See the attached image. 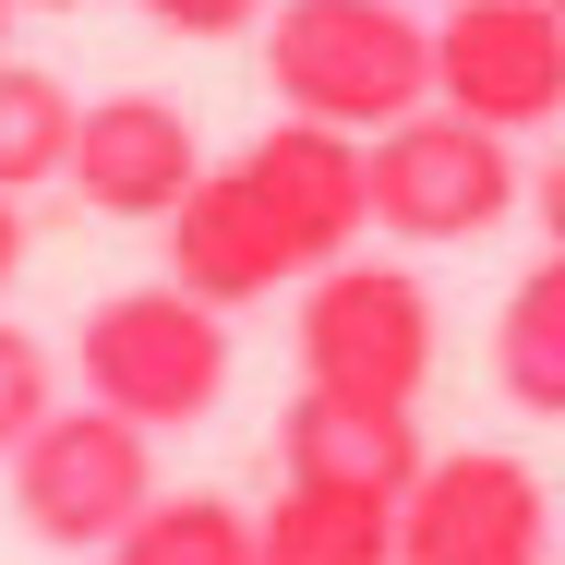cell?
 I'll return each instance as SVG.
<instances>
[{"label":"cell","mask_w":565,"mask_h":565,"mask_svg":"<svg viewBox=\"0 0 565 565\" xmlns=\"http://www.w3.org/2000/svg\"><path fill=\"white\" fill-rule=\"evenodd\" d=\"M361 181H373V228H385V241H409V253L481 241L505 205H530L518 145H505V132H481V120H457L446 97H434V109H409V120H385V132L361 145Z\"/></svg>","instance_id":"6"},{"label":"cell","mask_w":565,"mask_h":565,"mask_svg":"<svg viewBox=\"0 0 565 565\" xmlns=\"http://www.w3.org/2000/svg\"><path fill=\"white\" fill-rule=\"evenodd\" d=\"M554 518H565V505H554Z\"/></svg>","instance_id":"21"},{"label":"cell","mask_w":565,"mask_h":565,"mask_svg":"<svg viewBox=\"0 0 565 565\" xmlns=\"http://www.w3.org/2000/svg\"><path fill=\"white\" fill-rule=\"evenodd\" d=\"M253 565H397V493L277 481V505H253Z\"/></svg>","instance_id":"11"},{"label":"cell","mask_w":565,"mask_h":565,"mask_svg":"<svg viewBox=\"0 0 565 565\" xmlns=\"http://www.w3.org/2000/svg\"><path fill=\"white\" fill-rule=\"evenodd\" d=\"M422 409L385 397H338V385H289L277 409V469L289 481H349V493H409L422 481Z\"/></svg>","instance_id":"10"},{"label":"cell","mask_w":565,"mask_h":565,"mask_svg":"<svg viewBox=\"0 0 565 565\" xmlns=\"http://www.w3.org/2000/svg\"><path fill=\"white\" fill-rule=\"evenodd\" d=\"M12 12H24V0H0V49H12Z\"/></svg>","instance_id":"20"},{"label":"cell","mask_w":565,"mask_h":565,"mask_svg":"<svg viewBox=\"0 0 565 565\" xmlns=\"http://www.w3.org/2000/svg\"><path fill=\"white\" fill-rule=\"evenodd\" d=\"M24 12H85V0H24Z\"/></svg>","instance_id":"19"},{"label":"cell","mask_w":565,"mask_h":565,"mask_svg":"<svg viewBox=\"0 0 565 565\" xmlns=\"http://www.w3.org/2000/svg\"><path fill=\"white\" fill-rule=\"evenodd\" d=\"M434 289L397 265V253H338L326 277H301V385H338V397H385V409H422L434 385Z\"/></svg>","instance_id":"4"},{"label":"cell","mask_w":565,"mask_h":565,"mask_svg":"<svg viewBox=\"0 0 565 565\" xmlns=\"http://www.w3.org/2000/svg\"><path fill=\"white\" fill-rule=\"evenodd\" d=\"M132 12H145L157 36H193V49H217V36H253L277 0H132Z\"/></svg>","instance_id":"16"},{"label":"cell","mask_w":565,"mask_h":565,"mask_svg":"<svg viewBox=\"0 0 565 565\" xmlns=\"http://www.w3.org/2000/svg\"><path fill=\"white\" fill-rule=\"evenodd\" d=\"M434 97L481 132H554L565 120V12L554 0H446L434 12Z\"/></svg>","instance_id":"8"},{"label":"cell","mask_w":565,"mask_h":565,"mask_svg":"<svg viewBox=\"0 0 565 565\" xmlns=\"http://www.w3.org/2000/svg\"><path fill=\"white\" fill-rule=\"evenodd\" d=\"M361 228H373L361 132L277 109V132H253L241 157H217V169L169 205V277H181L193 301L241 313V301H277V289L326 277L338 253H361Z\"/></svg>","instance_id":"1"},{"label":"cell","mask_w":565,"mask_h":565,"mask_svg":"<svg viewBox=\"0 0 565 565\" xmlns=\"http://www.w3.org/2000/svg\"><path fill=\"white\" fill-rule=\"evenodd\" d=\"M97 217H145L169 228V205L205 181V132L181 97H157V85H120V97H85L73 120V169H61Z\"/></svg>","instance_id":"9"},{"label":"cell","mask_w":565,"mask_h":565,"mask_svg":"<svg viewBox=\"0 0 565 565\" xmlns=\"http://www.w3.org/2000/svg\"><path fill=\"white\" fill-rule=\"evenodd\" d=\"M109 565H253V505H228V493H157L109 542Z\"/></svg>","instance_id":"14"},{"label":"cell","mask_w":565,"mask_h":565,"mask_svg":"<svg viewBox=\"0 0 565 565\" xmlns=\"http://www.w3.org/2000/svg\"><path fill=\"white\" fill-rule=\"evenodd\" d=\"M530 217H542V241L565 253V145L542 157V169H530Z\"/></svg>","instance_id":"17"},{"label":"cell","mask_w":565,"mask_h":565,"mask_svg":"<svg viewBox=\"0 0 565 565\" xmlns=\"http://www.w3.org/2000/svg\"><path fill=\"white\" fill-rule=\"evenodd\" d=\"M12 265H24V193H0V289H12Z\"/></svg>","instance_id":"18"},{"label":"cell","mask_w":565,"mask_h":565,"mask_svg":"<svg viewBox=\"0 0 565 565\" xmlns=\"http://www.w3.org/2000/svg\"><path fill=\"white\" fill-rule=\"evenodd\" d=\"M0 469H12V518H24L49 554H109L120 530L157 505V434L120 422V409H97V397L49 409Z\"/></svg>","instance_id":"5"},{"label":"cell","mask_w":565,"mask_h":565,"mask_svg":"<svg viewBox=\"0 0 565 565\" xmlns=\"http://www.w3.org/2000/svg\"><path fill=\"white\" fill-rule=\"evenodd\" d=\"M493 385L530 409V422H565V253L542 241V265L505 289L493 313Z\"/></svg>","instance_id":"12"},{"label":"cell","mask_w":565,"mask_h":565,"mask_svg":"<svg viewBox=\"0 0 565 565\" xmlns=\"http://www.w3.org/2000/svg\"><path fill=\"white\" fill-rule=\"evenodd\" d=\"M253 36L289 120H338L373 145L385 120L434 109V24L409 0H277Z\"/></svg>","instance_id":"2"},{"label":"cell","mask_w":565,"mask_h":565,"mask_svg":"<svg viewBox=\"0 0 565 565\" xmlns=\"http://www.w3.org/2000/svg\"><path fill=\"white\" fill-rule=\"evenodd\" d=\"M554 12H565V0H554Z\"/></svg>","instance_id":"22"},{"label":"cell","mask_w":565,"mask_h":565,"mask_svg":"<svg viewBox=\"0 0 565 565\" xmlns=\"http://www.w3.org/2000/svg\"><path fill=\"white\" fill-rule=\"evenodd\" d=\"M73 385H85L97 409H120V422H145V434H181V422H205L228 397V313L193 301L181 277L109 289V301L73 326Z\"/></svg>","instance_id":"3"},{"label":"cell","mask_w":565,"mask_h":565,"mask_svg":"<svg viewBox=\"0 0 565 565\" xmlns=\"http://www.w3.org/2000/svg\"><path fill=\"white\" fill-rule=\"evenodd\" d=\"M61 409V361H49V338H24V326H0V457L24 446L36 422Z\"/></svg>","instance_id":"15"},{"label":"cell","mask_w":565,"mask_h":565,"mask_svg":"<svg viewBox=\"0 0 565 565\" xmlns=\"http://www.w3.org/2000/svg\"><path fill=\"white\" fill-rule=\"evenodd\" d=\"M554 530L542 469L505 446L422 457V481L397 493V565H554Z\"/></svg>","instance_id":"7"},{"label":"cell","mask_w":565,"mask_h":565,"mask_svg":"<svg viewBox=\"0 0 565 565\" xmlns=\"http://www.w3.org/2000/svg\"><path fill=\"white\" fill-rule=\"evenodd\" d=\"M73 120H85V97H73L49 61H12V49H0V193L61 181V169H73Z\"/></svg>","instance_id":"13"}]
</instances>
